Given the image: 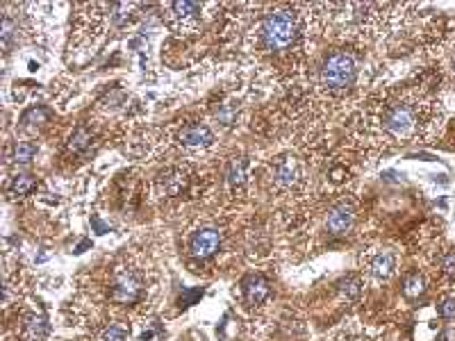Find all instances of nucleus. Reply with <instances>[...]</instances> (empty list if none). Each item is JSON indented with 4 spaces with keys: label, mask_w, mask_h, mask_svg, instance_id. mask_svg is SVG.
<instances>
[{
    "label": "nucleus",
    "mask_w": 455,
    "mask_h": 341,
    "mask_svg": "<svg viewBox=\"0 0 455 341\" xmlns=\"http://www.w3.org/2000/svg\"><path fill=\"white\" fill-rule=\"evenodd\" d=\"M357 75V64L355 57L346 51H333L331 55H326V60L321 64V84L331 94H344L353 86Z\"/></svg>",
    "instance_id": "3"
},
{
    "label": "nucleus",
    "mask_w": 455,
    "mask_h": 341,
    "mask_svg": "<svg viewBox=\"0 0 455 341\" xmlns=\"http://www.w3.org/2000/svg\"><path fill=\"white\" fill-rule=\"evenodd\" d=\"M37 155V146L34 143H27V141H18L12 150V160L16 164H27L32 162V157Z\"/></svg>",
    "instance_id": "15"
},
{
    "label": "nucleus",
    "mask_w": 455,
    "mask_h": 341,
    "mask_svg": "<svg viewBox=\"0 0 455 341\" xmlns=\"http://www.w3.org/2000/svg\"><path fill=\"white\" fill-rule=\"evenodd\" d=\"M48 319L44 314H27L23 319V328H21V335L25 341H46L48 337Z\"/></svg>",
    "instance_id": "11"
},
{
    "label": "nucleus",
    "mask_w": 455,
    "mask_h": 341,
    "mask_svg": "<svg viewBox=\"0 0 455 341\" xmlns=\"http://www.w3.org/2000/svg\"><path fill=\"white\" fill-rule=\"evenodd\" d=\"M160 187L167 196H180V191L187 187V175L182 169H169L162 173Z\"/></svg>",
    "instance_id": "13"
},
{
    "label": "nucleus",
    "mask_w": 455,
    "mask_h": 341,
    "mask_svg": "<svg viewBox=\"0 0 455 341\" xmlns=\"http://www.w3.org/2000/svg\"><path fill=\"white\" fill-rule=\"evenodd\" d=\"M301 32V16L292 7H274L259 23V39L269 51H285Z\"/></svg>",
    "instance_id": "2"
},
{
    "label": "nucleus",
    "mask_w": 455,
    "mask_h": 341,
    "mask_svg": "<svg viewBox=\"0 0 455 341\" xmlns=\"http://www.w3.org/2000/svg\"><path fill=\"white\" fill-rule=\"evenodd\" d=\"M221 246V232L214 228H205V230H198L196 235L191 237V255L198 257V259H207L212 257Z\"/></svg>",
    "instance_id": "7"
},
{
    "label": "nucleus",
    "mask_w": 455,
    "mask_h": 341,
    "mask_svg": "<svg viewBox=\"0 0 455 341\" xmlns=\"http://www.w3.org/2000/svg\"><path fill=\"white\" fill-rule=\"evenodd\" d=\"M451 68H453V77H455V51H453V57H451Z\"/></svg>",
    "instance_id": "23"
},
{
    "label": "nucleus",
    "mask_w": 455,
    "mask_h": 341,
    "mask_svg": "<svg viewBox=\"0 0 455 341\" xmlns=\"http://www.w3.org/2000/svg\"><path fill=\"white\" fill-rule=\"evenodd\" d=\"M421 291H423V278H421V276H417V273H412V276L405 278V285H403V294H405V296L414 298V296H419Z\"/></svg>",
    "instance_id": "20"
},
{
    "label": "nucleus",
    "mask_w": 455,
    "mask_h": 341,
    "mask_svg": "<svg viewBox=\"0 0 455 341\" xmlns=\"http://www.w3.org/2000/svg\"><path fill=\"white\" fill-rule=\"evenodd\" d=\"M241 287H244V296L250 305H259L269 296V282L262 276H248L241 282Z\"/></svg>",
    "instance_id": "12"
},
{
    "label": "nucleus",
    "mask_w": 455,
    "mask_h": 341,
    "mask_svg": "<svg viewBox=\"0 0 455 341\" xmlns=\"http://www.w3.org/2000/svg\"><path fill=\"white\" fill-rule=\"evenodd\" d=\"M271 171H274V182L280 189L294 187V184L301 180V164H298V160L289 157V155L278 157L274 164H271Z\"/></svg>",
    "instance_id": "6"
},
{
    "label": "nucleus",
    "mask_w": 455,
    "mask_h": 341,
    "mask_svg": "<svg viewBox=\"0 0 455 341\" xmlns=\"http://www.w3.org/2000/svg\"><path fill=\"white\" fill-rule=\"evenodd\" d=\"M200 12L203 7L191 0H180V3L167 5V21L178 34H191L200 25Z\"/></svg>",
    "instance_id": "4"
},
{
    "label": "nucleus",
    "mask_w": 455,
    "mask_h": 341,
    "mask_svg": "<svg viewBox=\"0 0 455 341\" xmlns=\"http://www.w3.org/2000/svg\"><path fill=\"white\" fill-rule=\"evenodd\" d=\"M437 121H440L437 103L430 101L425 94H417V91H405L401 96H394V98L385 101L380 105L378 119H376L385 136L403 143L419 139Z\"/></svg>",
    "instance_id": "1"
},
{
    "label": "nucleus",
    "mask_w": 455,
    "mask_h": 341,
    "mask_svg": "<svg viewBox=\"0 0 455 341\" xmlns=\"http://www.w3.org/2000/svg\"><path fill=\"white\" fill-rule=\"evenodd\" d=\"M228 182L232 189H241L246 182V160L235 157L228 167Z\"/></svg>",
    "instance_id": "14"
},
{
    "label": "nucleus",
    "mask_w": 455,
    "mask_h": 341,
    "mask_svg": "<svg viewBox=\"0 0 455 341\" xmlns=\"http://www.w3.org/2000/svg\"><path fill=\"white\" fill-rule=\"evenodd\" d=\"M34 187H37V182L32 175H16L12 182V193L14 196H27Z\"/></svg>",
    "instance_id": "17"
},
{
    "label": "nucleus",
    "mask_w": 455,
    "mask_h": 341,
    "mask_svg": "<svg viewBox=\"0 0 455 341\" xmlns=\"http://www.w3.org/2000/svg\"><path fill=\"white\" fill-rule=\"evenodd\" d=\"M442 271L447 273V276H455V252H447V255L442 257Z\"/></svg>",
    "instance_id": "22"
},
{
    "label": "nucleus",
    "mask_w": 455,
    "mask_h": 341,
    "mask_svg": "<svg viewBox=\"0 0 455 341\" xmlns=\"http://www.w3.org/2000/svg\"><path fill=\"white\" fill-rule=\"evenodd\" d=\"M89 141H91L89 130L77 128V130L73 132V136H71V141H69V148L75 150V153H82V150L86 148V146H89Z\"/></svg>",
    "instance_id": "18"
},
{
    "label": "nucleus",
    "mask_w": 455,
    "mask_h": 341,
    "mask_svg": "<svg viewBox=\"0 0 455 341\" xmlns=\"http://www.w3.org/2000/svg\"><path fill=\"white\" fill-rule=\"evenodd\" d=\"M362 287H364V282L357 278V276H351V278H346L342 285H340V289H342V296L346 298V300H355L357 296L362 294Z\"/></svg>",
    "instance_id": "16"
},
{
    "label": "nucleus",
    "mask_w": 455,
    "mask_h": 341,
    "mask_svg": "<svg viewBox=\"0 0 455 341\" xmlns=\"http://www.w3.org/2000/svg\"><path fill=\"white\" fill-rule=\"evenodd\" d=\"M366 271L371 273L373 278L378 280H387L396 271V257L392 250L378 248L376 252H371L369 259H366Z\"/></svg>",
    "instance_id": "10"
},
{
    "label": "nucleus",
    "mask_w": 455,
    "mask_h": 341,
    "mask_svg": "<svg viewBox=\"0 0 455 341\" xmlns=\"http://www.w3.org/2000/svg\"><path fill=\"white\" fill-rule=\"evenodd\" d=\"M214 141V134L207 128V125H200V123H191V125H185V128L180 130V143L185 146V148H207Z\"/></svg>",
    "instance_id": "9"
},
{
    "label": "nucleus",
    "mask_w": 455,
    "mask_h": 341,
    "mask_svg": "<svg viewBox=\"0 0 455 341\" xmlns=\"http://www.w3.org/2000/svg\"><path fill=\"white\" fill-rule=\"evenodd\" d=\"M130 335H128V330H125L123 326H110V328H105L98 341H128Z\"/></svg>",
    "instance_id": "19"
},
{
    "label": "nucleus",
    "mask_w": 455,
    "mask_h": 341,
    "mask_svg": "<svg viewBox=\"0 0 455 341\" xmlns=\"http://www.w3.org/2000/svg\"><path fill=\"white\" fill-rule=\"evenodd\" d=\"M353 221H355L353 202L344 200V202L335 205V207L331 210V214H328L326 226H328V230L333 232V235H346V232L353 228Z\"/></svg>",
    "instance_id": "8"
},
{
    "label": "nucleus",
    "mask_w": 455,
    "mask_h": 341,
    "mask_svg": "<svg viewBox=\"0 0 455 341\" xmlns=\"http://www.w3.org/2000/svg\"><path fill=\"white\" fill-rule=\"evenodd\" d=\"M440 314L444 319H455V298H444L440 303Z\"/></svg>",
    "instance_id": "21"
},
{
    "label": "nucleus",
    "mask_w": 455,
    "mask_h": 341,
    "mask_svg": "<svg viewBox=\"0 0 455 341\" xmlns=\"http://www.w3.org/2000/svg\"><path fill=\"white\" fill-rule=\"evenodd\" d=\"M141 296V280L132 271H119L112 282V300L121 305L137 303Z\"/></svg>",
    "instance_id": "5"
}]
</instances>
